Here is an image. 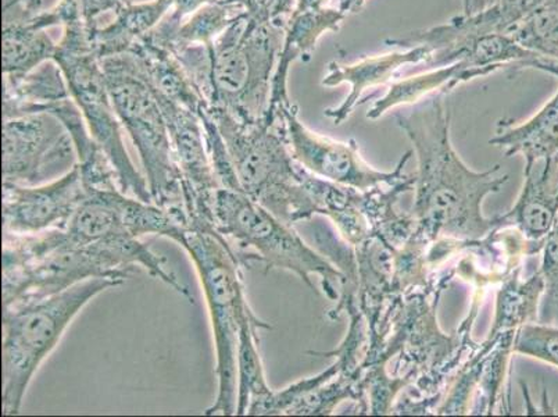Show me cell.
I'll return each instance as SVG.
<instances>
[{
  "mask_svg": "<svg viewBox=\"0 0 558 417\" xmlns=\"http://www.w3.org/2000/svg\"><path fill=\"white\" fill-rule=\"evenodd\" d=\"M522 69H534L543 71V73H549L558 78V59L537 58L521 64L519 70Z\"/></svg>",
  "mask_w": 558,
  "mask_h": 417,
  "instance_id": "obj_33",
  "label": "cell"
},
{
  "mask_svg": "<svg viewBox=\"0 0 558 417\" xmlns=\"http://www.w3.org/2000/svg\"><path fill=\"white\" fill-rule=\"evenodd\" d=\"M123 283L114 278H90L52 297L3 308L2 415L20 414L39 366L58 347L81 310L99 294Z\"/></svg>",
  "mask_w": 558,
  "mask_h": 417,
  "instance_id": "obj_6",
  "label": "cell"
},
{
  "mask_svg": "<svg viewBox=\"0 0 558 417\" xmlns=\"http://www.w3.org/2000/svg\"><path fill=\"white\" fill-rule=\"evenodd\" d=\"M3 181L40 186L78 165L73 140L58 117L32 114L3 119Z\"/></svg>",
  "mask_w": 558,
  "mask_h": 417,
  "instance_id": "obj_10",
  "label": "cell"
},
{
  "mask_svg": "<svg viewBox=\"0 0 558 417\" xmlns=\"http://www.w3.org/2000/svg\"><path fill=\"white\" fill-rule=\"evenodd\" d=\"M125 55L129 56L136 73L155 93L166 96L197 115L201 114L203 106L207 105L187 79L174 55L156 44L148 35L136 40Z\"/></svg>",
  "mask_w": 558,
  "mask_h": 417,
  "instance_id": "obj_18",
  "label": "cell"
},
{
  "mask_svg": "<svg viewBox=\"0 0 558 417\" xmlns=\"http://www.w3.org/2000/svg\"><path fill=\"white\" fill-rule=\"evenodd\" d=\"M70 96L63 71L54 60L28 73L3 74V119L43 114Z\"/></svg>",
  "mask_w": 558,
  "mask_h": 417,
  "instance_id": "obj_21",
  "label": "cell"
},
{
  "mask_svg": "<svg viewBox=\"0 0 558 417\" xmlns=\"http://www.w3.org/2000/svg\"><path fill=\"white\" fill-rule=\"evenodd\" d=\"M117 116L138 151L151 200L187 226L184 191L169 126L154 91L125 53L101 59Z\"/></svg>",
  "mask_w": 558,
  "mask_h": 417,
  "instance_id": "obj_9",
  "label": "cell"
},
{
  "mask_svg": "<svg viewBox=\"0 0 558 417\" xmlns=\"http://www.w3.org/2000/svg\"><path fill=\"white\" fill-rule=\"evenodd\" d=\"M86 195L88 190L78 165L47 184L3 181V234L25 236L65 228Z\"/></svg>",
  "mask_w": 558,
  "mask_h": 417,
  "instance_id": "obj_12",
  "label": "cell"
},
{
  "mask_svg": "<svg viewBox=\"0 0 558 417\" xmlns=\"http://www.w3.org/2000/svg\"><path fill=\"white\" fill-rule=\"evenodd\" d=\"M278 116L282 117L293 159L323 180L359 191H372L374 188L398 184L409 176L403 170L413 151L405 152L392 171H380L364 160L356 141H337L307 129L299 120L295 104L279 110Z\"/></svg>",
  "mask_w": 558,
  "mask_h": 417,
  "instance_id": "obj_11",
  "label": "cell"
},
{
  "mask_svg": "<svg viewBox=\"0 0 558 417\" xmlns=\"http://www.w3.org/2000/svg\"><path fill=\"white\" fill-rule=\"evenodd\" d=\"M222 2L238 4L247 14V17L258 23L287 25L298 0H222Z\"/></svg>",
  "mask_w": 558,
  "mask_h": 417,
  "instance_id": "obj_29",
  "label": "cell"
},
{
  "mask_svg": "<svg viewBox=\"0 0 558 417\" xmlns=\"http://www.w3.org/2000/svg\"><path fill=\"white\" fill-rule=\"evenodd\" d=\"M287 25L258 23L243 12L213 45L206 104L243 123L266 119Z\"/></svg>",
  "mask_w": 558,
  "mask_h": 417,
  "instance_id": "obj_8",
  "label": "cell"
},
{
  "mask_svg": "<svg viewBox=\"0 0 558 417\" xmlns=\"http://www.w3.org/2000/svg\"><path fill=\"white\" fill-rule=\"evenodd\" d=\"M489 144L501 147L506 157L524 156L525 167L558 157V90L531 119L520 124L500 120Z\"/></svg>",
  "mask_w": 558,
  "mask_h": 417,
  "instance_id": "obj_19",
  "label": "cell"
},
{
  "mask_svg": "<svg viewBox=\"0 0 558 417\" xmlns=\"http://www.w3.org/2000/svg\"><path fill=\"white\" fill-rule=\"evenodd\" d=\"M154 94L163 110L175 159L179 163L187 226L196 221L210 222L215 225L213 201L221 187L213 170L201 117L155 91Z\"/></svg>",
  "mask_w": 558,
  "mask_h": 417,
  "instance_id": "obj_13",
  "label": "cell"
},
{
  "mask_svg": "<svg viewBox=\"0 0 558 417\" xmlns=\"http://www.w3.org/2000/svg\"><path fill=\"white\" fill-rule=\"evenodd\" d=\"M521 272L522 266L512 272L497 289L495 319L488 337L517 333L522 325L537 322L545 283L539 269L525 278Z\"/></svg>",
  "mask_w": 558,
  "mask_h": 417,
  "instance_id": "obj_23",
  "label": "cell"
},
{
  "mask_svg": "<svg viewBox=\"0 0 558 417\" xmlns=\"http://www.w3.org/2000/svg\"><path fill=\"white\" fill-rule=\"evenodd\" d=\"M497 70L500 69L470 68L464 62H458L395 81L388 86L387 93L374 102L368 110L367 119L378 120L389 110L417 104L434 94H450L456 86L469 83L471 80L486 78Z\"/></svg>",
  "mask_w": 558,
  "mask_h": 417,
  "instance_id": "obj_20",
  "label": "cell"
},
{
  "mask_svg": "<svg viewBox=\"0 0 558 417\" xmlns=\"http://www.w3.org/2000/svg\"><path fill=\"white\" fill-rule=\"evenodd\" d=\"M271 330L270 323L256 318L247 319L240 330L238 338V396L236 415H247L248 408L267 398L272 393L267 383L266 373L258 350L260 337L258 330Z\"/></svg>",
  "mask_w": 558,
  "mask_h": 417,
  "instance_id": "obj_24",
  "label": "cell"
},
{
  "mask_svg": "<svg viewBox=\"0 0 558 417\" xmlns=\"http://www.w3.org/2000/svg\"><path fill=\"white\" fill-rule=\"evenodd\" d=\"M539 272L545 283L537 323L558 325V217L543 243Z\"/></svg>",
  "mask_w": 558,
  "mask_h": 417,
  "instance_id": "obj_27",
  "label": "cell"
},
{
  "mask_svg": "<svg viewBox=\"0 0 558 417\" xmlns=\"http://www.w3.org/2000/svg\"><path fill=\"white\" fill-rule=\"evenodd\" d=\"M524 178L514 205L496 217V226L520 231L535 257L539 255L558 217V157L525 167Z\"/></svg>",
  "mask_w": 558,
  "mask_h": 417,
  "instance_id": "obj_14",
  "label": "cell"
},
{
  "mask_svg": "<svg viewBox=\"0 0 558 417\" xmlns=\"http://www.w3.org/2000/svg\"><path fill=\"white\" fill-rule=\"evenodd\" d=\"M520 0H463V14H473L492 7L495 3L506 4V7H517Z\"/></svg>",
  "mask_w": 558,
  "mask_h": 417,
  "instance_id": "obj_32",
  "label": "cell"
},
{
  "mask_svg": "<svg viewBox=\"0 0 558 417\" xmlns=\"http://www.w3.org/2000/svg\"><path fill=\"white\" fill-rule=\"evenodd\" d=\"M514 354L541 360L558 369V325L527 323L517 332Z\"/></svg>",
  "mask_w": 558,
  "mask_h": 417,
  "instance_id": "obj_28",
  "label": "cell"
},
{
  "mask_svg": "<svg viewBox=\"0 0 558 417\" xmlns=\"http://www.w3.org/2000/svg\"><path fill=\"white\" fill-rule=\"evenodd\" d=\"M328 0H298L295 12H308V10H318L327 8Z\"/></svg>",
  "mask_w": 558,
  "mask_h": 417,
  "instance_id": "obj_34",
  "label": "cell"
},
{
  "mask_svg": "<svg viewBox=\"0 0 558 417\" xmlns=\"http://www.w3.org/2000/svg\"><path fill=\"white\" fill-rule=\"evenodd\" d=\"M551 2V0H520L519 4H517V14H519V20L522 16H525L527 12H531L532 9L541 7V4Z\"/></svg>",
  "mask_w": 558,
  "mask_h": 417,
  "instance_id": "obj_36",
  "label": "cell"
},
{
  "mask_svg": "<svg viewBox=\"0 0 558 417\" xmlns=\"http://www.w3.org/2000/svg\"><path fill=\"white\" fill-rule=\"evenodd\" d=\"M44 10V0H3V23L33 19Z\"/></svg>",
  "mask_w": 558,
  "mask_h": 417,
  "instance_id": "obj_31",
  "label": "cell"
},
{
  "mask_svg": "<svg viewBox=\"0 0 558 417\" xmlns=\"http://www.w3.org/2000/svg\"><path fill=\"white\" fill-rule=\"evenodd\" d=\"M63 35L58 43L54 62L63 71L71 98L77 104L96 144L105 152L116 172L120 190L136 200L154 202L148 182L136 170L123 139V124L117 116L99 56L96 55L90 28L78 0H60Z\"/></svg>",
  "mask_w": 558,
  "mask_h": 417,
  "instance_id": "obj_5",
  "label": "cell"
},
{
  "mask_svg": "<svg viewBox=\"0 0 558 417\" xmlns=\"http://www.w3.org/2000/svg\"><path fill=\"white\" fill-rule=\"evenodd\" d=\"M348 14L339 9L323 8L293 13L283 35L276 73L271 83L270 109L266 119L277 120L279 110L293 105L288 91L289 70L298 60L308 62L318 39L326 33H338Z\"/></svg>",
  "mask_w": 558,
  "mask_h": 417,
  "instance_id": "obj_16",
  "label": "cell"
},
{
  "mask_svg": "<svg viewBox=\"0 0 558 417\" xmlns=\"http://www.w3.org/2000/svg\"><path fill=\"white\" fill-rule=\"evenodd\" d=\"M242 13L243 9L238 4L222 2V0L206 4L182 23L174 39L165 48L185 47V45H202V47L213 48L216 40L231 27V24Z\"/></svg>",
  "mask_w": 558,
  "mask_h": 417,
  "instance_id": "obj_25",
  "label": "cell"
},
{
  "mask_svg": "<svg viewBox=\"0 0 558 417\" xmlns=\"http://www.w3.org/2000/svg\"><path fill=\"white\" fill-rule=\"evenodd\" d=\"M206 110L225 140L238 190L288 225L312 221L303 167L289 150L282 117L243 123L225 109Z\"/></svg>",
  "mask_w": 558,
  "mask_h": 417,
  "instance_id": "obj_4",
  "label": "cell"
},
{
  "mask_svg": "<svg viewBox=\"0 0 558 417\" xmlns=\"http://www.w3.org/2000/svg\"><path fill=\"white\" fill-rule=\"evenodd\" d=\"M430 55L433 50L427 47H414L379 56H367L352 64L329 63L322 84L328 88L349 84L350 93L337 108L327 109L326 116L335 126H341L357 105L362 104L364 91L388 84L393 80L396 71L403 65L427 63Z\"/></svg>",
  "mask_w": 558,
  "mask_h": 417,
  "instance_id": "obj_15",
  "label": "cell"
},
{
  "mask_svg": "<svg viewBox=\"0 0 558 417\" xmlns=\"http://www.w3.org/2000/svg\"><path fill=\"white\" fill-rule=\"evenodd\" d=\"M507 34L541 58L558 59V0L532 9Z\"/></svg>",
  "mask_w": 558,
  "mask_h": 417,
  "instance_id": "obj_26",
  "label": "cell"
},
{
  "mask_svg": "<svg viewBox=\"0 0 558 417\" xmlns=\"http://www.w3.org/2000/svg\"><path fill=\"white\" fill-rule=\"evenodd\" d=\"M438 93L393 115L414 146L417 159L411 216L420 238L438 241H480L496 230V217L484 215L486 198L499 193L509 176L496 177L500 165L475 171L456 152L450 136V110Z\"/></svg>",
  "mask_w": 558,
  "mask_h": 417,
  "instance_id": "obj_1",
  "label": "cell"
},
{
  "mask_svg": "<svg viewBox=\"0 0 558 417\" xmlns=\"http://www.w3.org/2000/svg\"><path fill=\"white\" fill-rule=\"evenodd\" d=\"M3 308L38 301L90 278L125 282L135 267L174 289L194 305L195 298L180 278L140 238L83 242L64 228L39 234H3Z\"/></svg>",
  "mask_w": 558,
  "mask_h": 417,
  "instance_id": "obj_2",
  "label": "cell"
},
{
  "mask_svg": "<svg viewBox=\"0 0 558 417\" xmlns=\"http://www.w3.org/2000/svg\"><path fill=\"white\" fill-rule=\"evenodd\" d=\"M62 24L58 7L44 10L33 19L3 23V74L28 73L53 60L58 43L50 38L48 32L62 27Z\"/></svg>",
  "mask_w": 558,
  "mask_h": 417,
  "instance_id": "obj_17",
  "label": "cell"
},
{
  "mask_svg": "<svg viewBox=\"0 0 558 417\" xmlns=\"http://www.w3.org/2000/svg\"><path fill=\"white\" fill-rule=\"evenodd\" d=\"M216 230L232 243L243 266L262 263L266 272L282 269L296 274L312 291L318 276L324 294L338 301L342 274L316 248L308 246L295 228L282 222L245 193L220 188L213 201Z\"/></svg>",
  "mask_w": 558,
  "mask_h": 417,
  "instance_id": "obj_7",
  "label": "cell"
},
{
  "mask_svg": "<svg viewBox=\"0 0 558 417\" xmlns=\"http://www.w3.org/2000/svg\"><path fill=\"white\" fill-rule=\"evenodd\" d=\"M367 3V0H339V10L343 13H360Z\"/></svg>",
  "mask_w": 558,
  "mask_h": 417,
  "instance_id": "obj_35",
  "label": "cell"
},
{
  "mask_svg": "<svg viewBox=\"0 0 558 417\" xmlns=\"http://www.w3.org/2000/svg\"><path fill=\"white\" fill-rule=\"evenodd\" d=\"M175 0H148L144 3H130L114 14L113 22L105 27L90 28V38L99 59L123 55L146 35L154 32L161 20L170 12Z\"/></svg>",
  "mask_w": 558,
  "mask_h": 417,
  "instance_id": "obj_22",
  "label": "cell"
},
{
  "mask_svg": "<svg viewBox=\"0 0 558 417\" xmlns=\"http://www.w3.org/2000/svg\"><path fill=\"white\" fill-rule=\"evenodd\" d=\"M182 248L199 274L215 335L218 391L205 415H236L238 338L242 324L256 318L243 287L245 266L232 243L210 222H192Z\"/></svg>",
  "mask_w": 558,
  "mask_h": 417,
  "instance_id": "obj_3",
  "label": "cell"
},
{
  "mask_svg": "<svg viewBox=\"0 0 558 417\" xmlns=\"http://www.w3.org/2000/svg\"><path fill=\"white\" fill-rule=\"evenodd\" d=\"M78 3L86 24L89 27H96L98 25L96 22L100 16L119 13L121 9L131 3V0H78Z\"/></svg>",
  "mask_w": 558,
  "mask_h": 417,
  "instance_id": "obj_30",
  "label": "cell"
}]
</instances>
